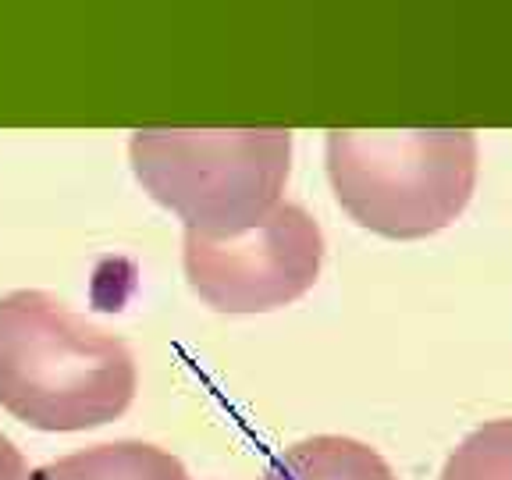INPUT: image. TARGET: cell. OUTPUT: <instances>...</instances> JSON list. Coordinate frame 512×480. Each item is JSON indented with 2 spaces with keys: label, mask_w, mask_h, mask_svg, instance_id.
I'll use <instances>...</instances> for the list:
<instances>
[{
  "label": "cell",
  "mask_w": 512,
  "mask_h": 480,
  "mask_svg": "<svg viewBox=\"0 0 512 480\" xmlns=\"http://www.w3.org/2000/svg\"><path fill=\"white\" fill-rule=\"evenodd\" d=\"M260 480H399L388 459L367 441L317 434L296 441L264 470Z\"/></svg>",
  "instance_id": "obj_5"
},
{
  "label": "cell",
  "mask_w": 512,
  "mask_h": 480,
  "mask_svg": "<svg viewBox=\"0 0 512 480\" xmlns=\"http://www.w3.org/2000/svg\"><path fill=\"white\" fill-rule=\"evenodd\" d=\"M438 480H512V416L470 431L448 452Z\"/></svg>",
  "instance_id": "obj_7"
},
{
  "label": "cell",
  "mask_w": 512,
  "mask_h": 480,
  "mask_svg": "<svg viewBox=\"0 0 512 480\" xmlns=\"http://www.w3.org/2000/svg\"><path fill=\"white\" fill-rule=\"evenodd\" d=\"M0 480H36V470H29L15 441L4 438V434H0Z\"/></svg>",
  "instance_id": "obj_8"
},
{
  "label": "cell",
  "mask_w": 512,
  "mask_h": 480,
  "mask_svg": "<svg viewBox=\"0 0 512 480\" xmlns=\"http://www.w3.org/2000/svg\"><path fill=\"white\" fill-rule=\"evenodd\" d=\"M324 160L345 214L384 239L445 232L470 207L480 171L477 136L470 128H331Z\"/></svg>",
  "instance_id": "obj_3"
},
{
  "label": "cell",
  "mask_w": 512,
  "mask_h": 480,
  "mask_svg": "<svg viewBox=\"0 0 512 480\" xmlns=\"http://www.w3.org/2000/svg\"><path fill=\"white\" fill-rule=\"evenodd\" d=\"M36 480H192L182 459L150 441H104L36 470Z\"/></svg>",
  "instance_id": "obj_6"
},
{
  "label": "cell",
  "mask_w": 512,
  "mask_h": 480,
  "mask_svg": "<svg viewBox=\"0 0 512 480\" xmlns=\"http://www.w3.org/2000/svg\"><path fill=\"white\" fill-rule=\"evenodd\" d=\"M182 264L189 288L217 313H271L317 285L324 232L299 203H281L264 224L232 239L185 232Z\"/></svg>",
  "instance_id": "obj_4"
},
{
  "label": "cell",
  "mask_w": 512,
  "mask_h": 480,
  "mask_svg": "<svg viewBox=\"0 0 512 480\" xmlns=\"http://www.w3.org/2000/svg\"><path fill=\"white\" fill-rule=\"evenodd\" d=\"M139 388L136 356L61 299L0 296V409L36 431H93L118 420Z\"/></svg>",
  "instance_id": "obj_1"
},
{
  "label": "cell",
  "mask_w": 512,
  "mask_h": 480,
  "mask_svg": "<svg viewBox=\"0 0 512 480\" xmlns=\"http://www.w3.org/2000/svg\"><path fill=\"white\" fill-rule=\"evenodd\" d=\"M139 185L185 232L232 239L281 207L292 128H139L128 143Z\"/></svg>",
  "instance_id": "obj_2"
}]
</instances>
